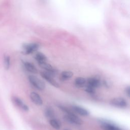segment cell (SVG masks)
Returning a JSON list of instances; mask_svg holds the SVG:
<instances>
[{
	"label": "cell",
	"instance_id": "obj_1",
	"mask_svg": "<svg viewBox=\"0 0 130 130\" xmlns=\"http://www.w3.org/2000/svg\"><path fill=\"white\" fill-rule=\"evenodd\" d=\"M63 111L67 113V115L64 116L63 119L68 122L77 125H80L83 123L82 120L67 107L64 108Z\"/></svg>",
	"mask_w": 130,
	"mask_h": 130
},
{
	"label": "cell",
	"instance_id": "obj_16",
	"mask_svg": "<svg viewBox=\"0 0 130 130\" xmlns=\"http://www.w3.org/2000/svg\"><path fill=\"white\" fill-rule=\"evenodd\" d=\"M49 123L51 125V126L52 127H53L54 128L56 129H59L60 128V122L54 118L50 119L49 121Z\"/></svg>",
	"mask_w": 130,
	"mask_h": 130
},
{
	"label": "cell",
	"instance_id": "obj_6",
	"mask_svg": "<svg viewBox=\"0 0 130 130\" xmlns=\"http://www.w3.org/2000/svg\"><path fill=\"white\" fill-rule=\"evenodd\" d=\"M13 103L19 108L21 109L24 111H28L29 110L28 107L18 97L13 96L11 98Z\"/></svg>",
	"mask_w": 130,
	"mask_h": 130
},
{
	"label": "cell",
	"instance_id": "obj_20",
	"mask_svg": "<svg viewBox=\"0 0 130 130\" xmlns=\"http://www.w3.org/2000/svg\"><path fill=\"white\" fill-rule=\"evenodd\" d=\"M125 93L127 94V95L129 97L130 95V88L129 86H127L126 88H125Z\"/></svg>",
	"mask_w": 130,
	"mask_h": 130
},
{
	"label": "cell",
	"instance_id": "obj_2",
	"mask_svg": "<svg viewBox=\"0 0 130 130\" xmlns=\"http://www.w3.org/2000/svg\"><path fill=\"white\" fill-rule=\"evenodd\" d=\"M28 80L32 86L39 90H42L45 88V84L44 81L35 76H29Z\"/></svg>",
	"mask_w": 130,
	"mask_h": 130
},
{
	"label": "cell",
	"instance_id": "obj_4",
	"mask_svg": "<svg viewBox=\"0 0 130 130\" xmlns=\"http://www.w3.org/2000/svg\"><path fill=\"white\" fill-rule=\"evenodd\" d=\"M110 104L114 107L125 108L127 106V103L126 100L122 98H114L110 101Z\"/></svg>",
	"mask_w": 130,
	"mask_h": 130
},
{
	"label": "cell",
	"instance_id": "obj_21",
	"mask_svg": "<svg viewBox=\"0 0 130 130\" xmlns=\"http://www.w3.org/2000/svg\"><path fill=\"white\" fill-rule=\"evenodd\" d=\"M64 130H68V129H64Z\"/></svg>",
	"mask_w": 130,
	"mask_h": 130
},
{
	"label": "cell",
	"instance_id": "obj_8",
	"mask_svg": "<svg viewBox=\"0 0 130 130\" xmlns=\"http://www.w3.org/2000/svg\"><path fill=\"white\" fill-rule=\"evenodd\" d=\"M101 84V81L97 77H91L88 78L87 80V85L94 88L99 87Z\"/></svg>",
	"mask_w": 130,
	"mask_h": 130
},
{
	"label": "cell",
	"instance_id": "obj_17",
	"mask_svg": "<svg viewBox=\"0 0 130 130\" xmlns=\"http://www.w3.org/2000/svg\"><path fill=\"white\" fill-rule=\"evenodd\" d=\"M38 63H39V66L41 68L45 70L46 71H52L54 69L50 64L47 63L46 61Z\"/></svg>",
	"mask_w": 130,
	"mask_h": 130
},
{
	"label": "cell",
	"instance_id": "obj_5",
	"mask_svg": "<svg viewBox=\"0 0 130 130\" xmlns=\"http://www.w3.org/2000/svg\"><path fill=\"white\" fill-rule=\"evenodd\" d=\"M39 45L37 43L25 44L23 45V51L25 54H29L38 50Z\"/></svg>",
	"mask_w": 130,
	"mask_h": 130
},
{
	"label": "cell",
	"instance_id": "obj_7",
	"mask_svg": "<svg viewBox=\"0 0 130 130\" xmlns=\"http://www.w3.org/2000/svg\"><path fill=\"white\" fill-rule=\"evenodd\" d=\"M40 75L42 76V77L45 80H46L48 82H49L50 84L54 86L55 87H59V85L58 83L54 80L53 77L49 75L47 72H43L40 73Z\"/></svg>",
	"mask_w": 130,
	"mask_h": 130
},
{
	"label": "cell",
	"instance_id": "obj_12",
	"mask_svg": "<svg viewBox=\"0 0 130 130\" xmlns=\"http://www.w3.org/2000/svg\"><path fill=\"white\" fill-rule=\"evenodd\" d=\"M44 113H45V116L48 119H51L54 118V115H55L54 112L53 110L51 108V107H48L46 108L45 110Z\"/></svg>",
	"mask_w": 130,
	"mask_h": 130
},
{
	"label": "cell",
	"instance_id": "obj_10",
	"mask_svg": "<svg viewBox=\"0 0 130 130\" xmlns=\"http://www.w3.org/2000/svg\"><path fill=\"white\" fill-rule=\"evenodd\" d=\"M30 98L32 102L36 105L41 106L43 104V101L39 94L36 92H32L30 94Z\"/></svg>",
	"mask_w": 130,
	"mask_h": 130
},
{
	"label": "cell",
	"instance_id": "obj_18",
	"mask_svg": "<svg viewBox=\"0 0 130 130\" xmlns=\"http://www.w3.org/2000/svg\"><path fill=\"white\" fill-rule=\"evenodd\" d=\"M11 64L10 58L8 55H5L4 57V66L5 70H8L9 69Z\"/></svg>",
	"mask_w": 130,
	"mask_h": 130
},
{
	"label": "cell",
	"instance_id": "obj_9",
	"mask_svg": "<svg viewBox=\"0 0 130 130\" xmlns=\"http://www.w3.org/2000/svg\"><path fill=\"white\" fill-rule=\"evenodd\" d=\"M72 109L74 112L76 113L83 116H86L89 115V112L86 109L82 108L80 106L74 105L72 106Z\"/></svg>",
	"mask_w": 130,
	"mask_h": 130
},
{
	"label": "cell",
	"instance_id": "obj_14",
	"mask_svg": "<svg viewBox=\"0 0 130 130\" xmlns=\"http://www.w3.org/2000/svg\"><path fill=\"white\" fill-rule=\"evenodd\" d=\"M73 75V73L71 71H63L60 75V80L65 81L71 78Z\"/></svg>",
	"mask_w": 130,
	"mask_h": 130
},
{
	"label": "cell",
	"instance_id": "obj_3",
	"mask_svg": "<svg viewBox=\"0 0 130 130\" xmlns=\"http://www.w3.org/2000/svg\"><path fill=\"white\" fill-rule=\"evenodd\" d=\"M101 127L104 130H123L122 128L115 124L106 120H100Z\"/></svg>",
	"mask_w": 130,
	"mask_h": 130
},
{
	"label": "cell",
	"instance_id": "obj_19",
	"mask_svg": "<svg viewBox=\"0 0 130 130\" xmlns=\"http://www.w3.org/2000/svg\"><path fill=\"white\" fill-rule=\"evenodd\" d=\"M95 88H93V87H92L91 86H90L87 85V86H86V88L85 89V90L88 93L94 94L95 93Z\"/></svg>",
	"mask_w": 130,
	"mask_h": 130
},
{
	"label": "cell",
	"instance_id": "obj_13",
	"mask_svg": "<svg viewBox=\"0 0 130 130\" xmlns=\"http://www.w3.org/2000/svg\"><path fill=\"white\" fill-rule=\"evenodd\" d=\"M86 80L83 77H78L75 80V84L77 87H83L85 85Z\"/></svg>",
	"mask_w": 130,
	"mask_h": 130
},
{
	"label": "cell",
	"instance_id": "obj_15",
	"mask_svg": "<svg viewBox=\"0 0 130 130\" xmlns=\"http://www.w3.org/2000/svg\"><path fill=\"white\" fill-rule=\"evenodd\" d=\"M35 58L38 61V63L46 61L47 60L46 56L44 54L41 52L37 53L35 55Z\"/></svg>",
	"mask_w": 130,
	"mask_h": 130
},
{
	"label": "cell",
	"instance_id": "obj_11",
	"mask_svg": "<svg viewBox=\"0 0 130 130\" xmlns=\"http://www.w3.org/2000/svg\"><path fill=\"white\" fill-rule=\"evenodd\" d=\"M23 64L25 69L28 72L33 74H36L38 73V70L36 67L31 63L28 61H24L23 62Z\"/></svg>",
	"mask_w": 130,
	"mask_h": 130
}]
</instances>
